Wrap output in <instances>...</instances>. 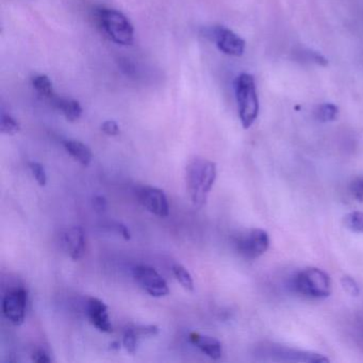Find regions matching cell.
Listing matches in <instances>:
<instances>
[{
    "label": "cell",
    "instance_id": "cell-4",
    "mask_svg": "<svg viewBox=\"0 0 363 363\" xmlns=\"http://www.w3.org/2000/svg\"><path fill=\"white\" fill-rule=\"evenodd\" d=\"M296 292L309 298H326L331 294L333 284L326 272L318 267H308L298 272L293 279Z\"/></svg>",
    "mask_w": 363,
    "mask_h": 363
},
{
    "label": "cell",
    "instance_id": "cell-26",
    "mask_svg": "<svg viewBox=\"0 0 363 363\" xmlns=\"http://www.w3.org/2000/svg\"><path fill=\"white\" fill-rule=\"evenodd\" d=\"M303 55L305 56V60L309 61V62L323 65V67L328 65L327 59L323 55H320V52H313V50H306V52H303Z\"/></svg>",
    "mask_w": 363,
    "mask_h": 363
},
{
    "label": "cell",
    "instance_id": "cell-17",
    "mask_svg": "<svg viewBox=\"0 0 363 363\" xmlns=\"http://www.w3.org/2000/svg\"><path fill=\"white\" fill-rule=\"evenodd\" d=\"M344 226L354 233H363V212H350L344 216Z\"/></svg>",
    "mask_w": 363,
    "mask_h": 363
},
{
    "label": "cell",
    "instance_id": "cell-22",
    "mask_svg": "<svg viewBox=\"0 0 363 363\" xmlns=\"http://www.w3.org/2000/svg\"><path fill=\"white\" fill-rule=\"evenodd\" d=\"M29 169L33 173V177L37 180L38 184L41 186H45L48 184V174H46L45 169L43 165L39 162H29Z\"/></svg>",
    "mask_w": 363,
    "mask_h": 363
},
{
    "label": "cell",
    "instance_id": "cell-28",
    "mask_svg": "<svg viewBox=\"0 0 363 363\" xmlns=\"http://www.w3.org/2000/svg\"><path fill=\"white\" fill-rule=\"evenodd\" d=\"M93 208L97 213H103L108 208L107 199L103 195H97L93 199Z\"/></svg>",
    "mask_w": 363,
    "mask_h": 363
},
{
    "label": "cell",
    "instance_id": "cell-19",
    "mask_svg": "<svg viewBox=\"0 0 363 363\" xmlns=\"http://www.w3.org/2000/svg\"><path fill=\"white\" fill-rule=\"evenodd\" d=\"M0 130L4 135H14L21 130V125L13 116L3 111L0 118Z\"/></svg>",
    "mask_w": 363,
    "mask_h": 363
},
{
    "label": "cell",
    "instance_id": "cell-10",
    "mask_svg": "<svg viewBox=\"0 0 363 363\" xmlns=\"http://www.w3.org/2000/svg\"><path fill=\"white\" fill-rule=\"evenodd\" d=\"M137 199L140 205L145 208L150 213L167 218L169 214V205L167 195L162 190L154 186H143L137 192Z\"/></svg>",
    "mask_w": 363,
    "mask_h": 363
},
{
    "label": "cell",
    "instance_id": "cell-30",
    "mask_svg": "<svg viewBox=\"0 0 363 363\" xmlns=\"http://www.w3.org/2000/svg\"><path fill=\"white\" fill-rule=\"evenodd\" d=\"M112 229L118 235H122L127 241L131 239L130 230L126 225L122 224V223H116V224L112 225Z\"/></svg>",
    "mask_w": 363,
    "mask_h": 363
},
{
    "label": "cell",
    "instance_id": "cell-23",
    "mask_svg": "<svg viewBox=\"0 0 363 363\" xmlns=\"http://www.w3.org/2000/svg\"><path fill=\"white\" fill-rule=\"evenodd\" d=\"M341 286L343 288V290L345 291L347 294H350V296H358L360 294V288H359V284H357L356 280L354 278L350 277V276H344L341 279Z\"/></svg>",
    "mask_w": 363,
    "mask_h": 363
},
{
    "label": "cell",
    "instance_id": "cell-7",
    "mask_svg": "<svg viewBox=\"0 0 363 363\" xmlns=\"http://www.w3.org/2000/svg\"><path fill=\"white\" fill-rule=\"evenodd\" d=\"M133 278L146 293L154 297L167 296L169 293V286L164 278L148 265H139L133 269Z\"/></svg>",
    "mask_w": 363,
    "mask_h": 363
},
{
    "label": "cell",
    "instance_id": "cell-3",
    "mask_svg": "<svg viewBox=\"0 0 363 363\" xmlns=\"http://www.w3.org/2000/svg\"><path fill=\"white\" fill-rule=\"evenodd\" d=\"M96 18L104 33L114 43L122 46H128L133 43L135 29L124 13L118 10L101 8L97 10Z\"/></svg>",
    "mask_w": 363,
    "mask_h": 363
},
{
    "label": "cell",
    "instance_id": "cell-20",
    "mask_svg": "<svg viewBox=\"0 0 363 363\" xmlns=\"http://www.w3.org/2000/svg\"><path fill=\"white\" fill-rule=\"evenodd\" d=\"M339 108L333 104H323L318 106L315 111V116L320 122H333L337 118Z\"/></svg>",
    "mask_w": 363,
    "mask_h": 363
},
{
    "label": "cell",
    "instance_id": "cell-29",
    "mask_svg": "<svg viewBox=\"0 0 363 363\" xmlns=\"http://www.w3.org/2000/svg\"><path fill=\"white\" fill-rule=\"evenodd\" d=\"M120 69L127 76H133L135 74V65L126 58L120 59Z\"/></svg>",
    "mask_w": 363,
    "mask_h": 363
},
{
    "label": "cell",
    "instance_id": "cell-11",
    "mask_svg": "<svg viewBox=\"0 0 363 363\" xmlns=\"http://www.w3.org/2000/svg\"><path fill=\"white\" fill-rule=\"evenodd\" d=\"M86 314H88L91 324L101 333H111L113 331L107 305L101 299L96 298V297H91L88 299Z\"/></svg>",
    "mask_w": 363,
    "mask_h": 363
},
{
    "label": "cell",
    "instance_id": "cell-21",
    "mask_svg": "<svg viewBox=\"0 0 363 363\" xmlns=\"http://www.w3.org/2000/svg\"><path fill=\"white\" fill-rule=\"evenodd\" d=\"M139 339L140 337H138L133 327L129 326L125 328L124 333H123V344H124L125 348L129 354H135L137 352Z\"/></svg>",
    "mask_w": 363,
    "mask_h": 363
},
{
    "label": "cell",
    "instance_id": "cell-15",
    "mask_svg": "<svg viewBox=\"0 0 363 363\" xmlns=\"http://www.w3.org/2000/svg\"><path fill=\"white\" fill-rule=\"evenodd\" d=\"M65 150L84 167H89L92 161L93 154L91 148L77 140H67L63 142Z\"/></svg>",
    "mask_w": 363,
    "mask_h": 363
},
{
    "label": "cell",
    "instance_id": "cell-18",
    "mask_svg": "<svg viewBox=\"0 0 363 363\" xmlns=\"http://www.w3.org/2000/svg\"><path fill=\"white\" fill-rule=\"evenodd\" d=\"M173 273L176 279L178 280L180 284L186 289V291L194 290V281H193L192 275L190 272L182 264L173 265Z\"/></svg>",
    "mask_w": 363,
    "mask_h": 363
},
{
    "label": "cell",
    "instance_id": "cell-13",
    "mask_svg": "<svg viewBox=\"0 0 363 363\" xmlns=\"http://www.w3.org/2000/svg\"><path fill=\"white\" fill-rule=\"evenodd\" d=\"M189 340L193 345L196 346L203 354L211 358L212 360H218L222 357V344L216 337L199 333H191L189 335Z\"/></svg>",
    "mask_w": 363,
    "mask_h": 363
},
{
    "label": "cell",
    "instance_id": "cell-6",
    "mask_svg": "<svg viewBox=\"0 0 363 363\" xmlns=\"http://www.w3.org/2000/svg\"><path fill=\"white\" fill-rule=\"evenodd\" d=\"M261 354H264L269 360L280 361V362H329V359L323 354L295 350V348L279 345V344H269V345L263 346Z\"/></svg>",
    "mask_w": 363,
    "mask_h": 363
},
{
    "label": "cell",
    "instance_id": "cell-12",
    "mask_svg": "<svg viewBox=\"0 0 363 363\" xmlns=\"http://www.w3.org/2000/svg\"><path fill=\"white\" fill-rule=\"evenodd\" d=\"M63 247L73 260L78 261L86 252V238L82 227H71L61 235Z\"/></svg>",
    "mask_w": 363,
    "mask_h": 363
},
{
    "label": "cell",
    "instance_id": "cell-5",
    "mask_svg": "<svg viewBox=\"0 0 363 363\" xmlns=\"http://www.w3.org/2000/svg\"><path fill=\"white\" fill-rule=\"evenodd\" d=\"M269 247V233L263 229H246L235 238V250L246 260L259 258L267 252Z\"/></svg>",
    "mask_w": 363,
    "mask_h": 363
},
{
    "label": "cell",
    "instance_id": "cell-16",
    "mask_svg": "<svg viewBox=\"0 0 363 363\" xmlns=\"http://www.w3.org/2000/svg\"><path fill=\"white\" fill-rule=\"evenodd\" d=\"M33 86L41 96L52 101L56 95L52 89V84L46 75H38L33 77Z\"/></svg>",
    "mask_w": 363,
    "mask_h": 363
},
{
    "label": "cell",
    "instance_id": "cell-9",
    "mask_svg": "<svg viewBox=\"0 0 363 363\" xmlns=\"http://www.w3.org/2000/svg\"><path fill=\"white\" fill-rule=\"evenodd\" d=\"M207 37L216 42L223 54L240 57L245 52V41L237 33L224 26H216L208 30Z\"/></svg>",
    "mask_w": 363,
    "mask_h": 363
},
{
    "label": "cell",
    "instance_id": "cell-25",
    "mask_svg": "<svg viewBox=\"0 0 363 363\" xmlns=\"http://www.w3.org/2000/svg\"><path fill=\"white\" fill-rule=\"evenodd\" d=\"M350 191L352 196L358 201H363V176L352 180L350 186Z\"/></svg>",
    "mask_w": 363,
    "mask_h": 363
},
{
    "label": "cell",
    "instance_id": "cell-24",
    "mask_svg": "<svg viewBox=\"0 0 363 363\" xmlns=\"http://www.w3.org/2000/svg\"><path fill=\"white\" fill-rule=\"evenodd\" d=\"M131 327L139 337H155L159 333V327L156 325H138Z\"/></svg>",
    "mask_w": 363,
    "mask_h": 363
},
{
    "label": "cell",
    "instance_id": "cell-31",
    "mask_svg": "<svg viewBox=\"0 0 363 363\" xmlns=\"http://www.w3.org/2000/svg\"><path fill=\"white\" fill-rule=\"evenodd\" d=\"M33 361L38 363H48L52 361V358L48 356V352L44 350H38L33 352Z\"/></svg>",
    "mask_w": 363,
    "mask_h": 363
},
{
    "label": "cell",
    "instance_id": "cell-27",
    "mask_svg": "<svg viewBox=\"0 0 363 363\" xmlns=\"http://www.w3.org/2000/svg\"><path fill=\"white\" fill-rule=\"evenodd\" d=\"M101 131L109 137H116L120 133V127L116 121H106L101 124Z\"/></svg>",
    "mask_w": 363,
    "mask_h": 363
},
{
    "label": "cell",
    "instance_id": "cell-8",
    "mask_svg": "<svg viewBox=\"0 0 363 363\" xmlns=\"http://www.w3.org/2000/svg\"><path fill=\"white\" fill-rule=\"evenodd\" d=\"M27 301L28 295L23 288L13 289L4 296L1 303L4 316L14 326H21L25 322Z\"/></svg>",
    "mask_w": 363,
    "mask_h": 363
},
{
    "label": "cell",
    "instance_id": "cell-2",
    "mask_svg": "<svg viewBox=\"0 0 363 363\" xmlns=\"http://www.w3.org/2000/svg\"><path fill=\"white\" fill-rule=\"evenodd\" d=\"M238 111L243 128L248 129L254 124L259 114V99L254 77L250 74H241L235 82Z\"/></svg>",
    "mask_w": 363,
    "mask_h": 363
},
{
    "label": "cell",
    "instance_id": "cell-14",
    "mask_svg": "<svg viewBox=\"0 0 363 363\" xmlns=\"http://www.w3.org/2000/svg\"><path fill=\"white\" fill-rule=\"evenodd\" d=\"M50 101L69 122H76L82 118V105L75 99L55 96Z\"/></svg>",
    "mask_w": 363,
    "mask_h": 363
},
{
    "label": "cell",
    "instance_id": "cell-1",
    "mask_svg": "<svg viewBox=\"0 0 363 363\" xmlns=\"http://www.w3.org/2000/svg\"><path fill=\"white\" fill-rule=\"evenodd\" d=\"M218 176L216 164L208 159L195 157L186 167V182L193 205H205Z\"/></svg>",
    "mask_w": 363,
    "mask_h": 363
}]
</instances>
